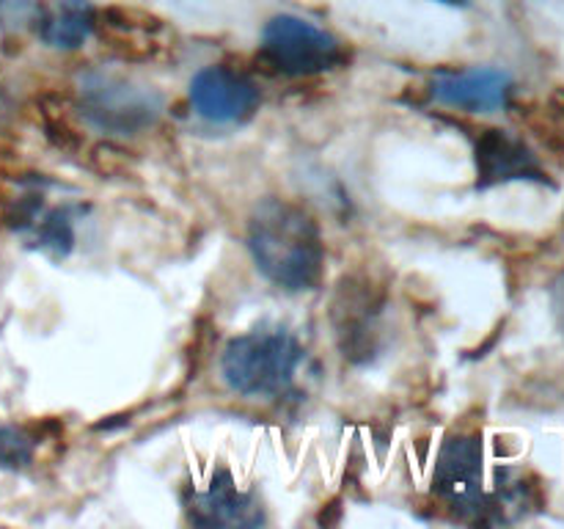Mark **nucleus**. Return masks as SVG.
I'll list each match as a JSON object with an SVG mask.
<instances>
[{
  "instance_id": "obj_1",
  "label": "nucleus",
  "mask_w": 564,
  "mask_h": 529,
  "mask_svg": "<svg viewBox=\"0 0 564 529\" xmlns=\"http://www.w3.org/2000/svg\"><path fill=\"white\" fill-rule=\"evenodd\" d=\"M257 268L286 290H312L323 276L325 248L312 215L286 198H264L248 220Z\"/></svg>"
},
{
  "instance_id": "obj_2",
  "label": "nucleus",
  "mask_w": 564,
  "mask_h": 529,
  "mask_svg": "<svg viewBox=\"0 0 564 529\" xmlns=\"http://www.w3.org/2000/svg\"><path fill=\"white\" fill-rule=\"evenodd\" d=\"M301 356V345L284 331H251L226 345L220 369L240 395L268 397L290 386Z\"/></svg>"
},
{
  "instance_id": "obj_3",
  "label": "nucleus",
  "mask_w": 564,
  "mask_h": 529,
  "mask_svg": "<svg viewBox=\"0 0 564 529\" xmlns=\"http://www.w3.org/2000/svg\"><path fill=\"white\" fill-rule=\"evenodd\" d=\"M262 42V55L284 75H319L341 61V47L330 33L292 14L273 17L264 25Z\"/></svg>"
},
{
  "instance_id": "obj_4",
  "label": "nucleus",
  "mask_w": 564,
  "mask_h": 529,
  "mask_svg": "<svg viewBox=\"0 0 564 529\" xmlns=\"http://www.w3.org/2000/svg\"><path fill=\"white\" fill-rule=\"evenodd\" d=\"M83 114L105 130L130 132L152 125L160 102L147 88H135L116 75H88L80 83Z\"/></svg>"
},
{
  "instance_id": "obj_5",
  "label": "nucleus",
  "mask_w": 564,
  "mask_h": 529,
  "mask_svg": "<svg viewBox=\"0 0 564 529\" xmlns=\"http://www.w3.org/2000/svg\"><path fill=\"white\" fill-rule=\"evenodd\" d=\"M482 477L485 468L479 439H474V435H452L441 446L433 474V485L441 499H446L457 510H479V507H485Z\"/></svg>"
},
{
  "instance_id": "obj_6",
  "label": "nucleus",
  "mask_w": 564,
  "mask_h": 529,
  "mask_svg": "<svg viewBox=\"0 0 564 529\" xmlns=\"http://www.w3.org/2000/svg\"><path fill=\"white\" fill-rule=\"evenodd\" d=\"M191 102L198 116L218 125L246 121L257 110V86L246 75L226 66H207L191 83Z\"/></svg>"
},
{
  "instance_id": "obj_7",
  "label": "nucleus",
  "mask_w": 564,
  "mask_h": 529,
  "mask_svg": "<svg viewBox=\"0 0 564 529\" xmlns=\"http://www.w3.org/2000/svg\"><path fill=\"white\" fill-rule=\"evenodd\" d=\"M512 88V77L505 69H468V72H441L433 83L435 97L452 108L471 110V114H490L507 102Z\"/></svg>"
},
{
  "instance_id": "obj_8",
  "label": "nucleus",
  "mask_w": 564,
  "mask_h": 529,
  "mask_svg": "<svg viewBox=\"0 0 564 529\" xmlns=\"http://www.w3.org/2000/svg\"><path fill=\"white\" fill-rule=\"evenodd\" d=\"M187 512H191V521L204 523V527H257L264 521L253 496L237 490L226 472L213 477L207 490L191 496Z\"/></svg>"
},
{
  "instance_id": "obj_9",
  "label": "nucleus",
  "mask_w": 564,
  "mask_h": 529,
  "mask_svg": "<svg viewBox=\"0 0 564 529\" xmlns=\"http://www.w3.org/2000/svg\"><path fill=\"white\" fill-rule=\"evenodd\" d=\"M479 187L507 180H543L538 160L527 143L505 130H485L477 141Z\"/></svg>"
},
{
  "instance_id": "obj_10",
  "label": "nucleus",
  "mask_w": 564,
  "mask_h": 529,
  "mask_svg": "<svg viewBox=\"0 0 564 529\" xmlns=\"http://www.w3.org/2000/svg\"><path fill=\"white\" fill-rule=\"evenodd\" d=\"M375 314H378V301L372 298L369 284H356V281H341L339 292L334 301V323L341 336V347L345 353H364L367 356L372 350Z\"/></svg>"
},
{
  "instance_id": "obj_11",
  "label": "nucleus",
  "mask_w": 564,
  "mask_h": 529,
  "mask_svg": "<svg viewBox=\"0 0 564 529\" xmlns=\"http://www.w3.org/2000/svg\"><path fill=\"white\" fill-rule=\"evenodd\" d=\"M97 25L91 3L86 0H53L39 14V36L50 44V47L72 50L80 47L88 39V33Z\"/></svg>"
},
{
  "instance_id": "obj_12",
  "label": "nucleus",
  "mask_w": 564,
  "mask_h": 529,
  "mask_svg": "<svg viewBox=\"0 0 564 529\" xmlns=\"http://www.w3.org/2000/svg\"><path fill=\"white\" fill-rule=\"evenodd\" d=\"M33 226H36V242L44 251L53 253V257H64L72 248V240H75V235H72V220L66 218V213H61V209L44 215V218Z\"/></svg>"
},
{
  "instance_id": "obj_13",
  "label": "nucleus",
  "mask_w": 564,
  "mask_h": 529,
  "mask_svg": "<svg viewBox=\"0 0 564 529\" xmlns=\"http://www.w3.org/2000/svg\"><path fill=\"white\" fill-rule=\"evenodd\" d=\"M36 441L25 428H0V466L22 468L33 461Z\"/></svg>"
},
{
  "instance_id": "obj_14",
  "label": "nucleus",
  "mask_w": 564,
  "mask_h": 529,
  "mask_svg": "<svg viewBox=\"0 0 564 529\" xmlns=\"http://www.w3.org/2000/svg\"><path fill=\"white\" fill-rule=\"evenodd\" d=\"M556 314H560V323L564 328V279L560 281V309H556Z\"/></svg>"
},
{
  "instance_id": "obj_15",
  "label": "nucleus",
  "mask_w": 564,
  "mask_h": 529,
  "mask_svg": "<svg viewBox=\"0 0 564 529\" xmlns=\"http://www.w3.org/2000/svg\"><path fill=\"white\" fill-rule=\"evenodd\" d=\"M446 3H468V0H446Z\"/></svg>"
}]
</instances>
